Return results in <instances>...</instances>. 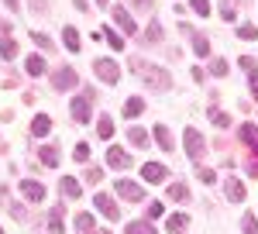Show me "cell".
I'll return each instance as SVG.
<instances>
[{
    "mask_svg": "<svg viewBox=\"0 0 258 234\" xmlns=\"http://www.w3.org/2000/svg\"><path fill=\"white\" fill-rule=\"evenodd\" d=\"M97 135L100 138H110V135H114V117H110V114H100L97 117Z\"/></svg>",
    "mask_w": 258,
    "mask_h": 234,
    "instance_id": "7402d4cb",
    "label": "cell"
},
{
    "mask_svg": "<svg viewBox=\"0 0 258 234\" xmlns=\"http://www.w3.org/2000/svg\"><path fill=\"white\" fill-rule=\"evenodd\" d=\"M62 38H66V48H69V52H80V31H76V28H62Z\"/></svg>",
    "mask_w": 258,
    "mask_h": 234,
    "instance_id": "603a6c76",
    "label": "cell"
},
{
    "mask_svg": "<svg viewBox=\"0 0 258 234\" xmlns=\"http://www.w3.org/2000/svg\"><path fill=\"white\" fill-rule=\"evenodd\" d=\"M97 234H110V231H97Z\"/></svg>",
    "mask_w": 258,
    "mask_h": 234,
    "instance_id": "681fc988",
    "label": "cell"
},
{
    "mask_svg": "<svg viewBox=\"0 0 258 234\" xmlns=\"http://www.w3.org/2000/svg\"><path fill=\"white\" fill-rule=\"evenodd\" d=\"M45 69H48V66H45V58L41 55H35V52H31V55L24 58V73H28V76H45Z\"/></svg>",
    "mask_w": 258,
    "mask_h": 234,
    "instance_id": "4fadbf2b",
    "label": "cell"
},
{
    "mask_svg": "<svg viewBox=\"0 0 258 234\" xmlns=\"http://www.w3.org/2000/svg\"><path fill=\"white\" fill-rule=\"evenodd\" d=\"M124 234H155V227H152L148 220H131V224L124 227Z\"/></svg>",
    "mask_w": 258,
    "mask_h": 234,
    "instance_id": "f1b7e54d",
    "label": "cell"
},
{
    "mask_svg": "<svg viewBox=\"0 0 258 234\" xmlns=\"http://www.w3.org/2000/svg\"><path fill=\"white\" fill-rule=\"evenodd\" d=\"M189 7L197 11L200 18H207V14H210V0H189Z\"/></svg>",
    "mask_w": 258,
    "mask_h": 234,
    "instance_id": "f35d334b",
    "label": "cell"
},
{
    "mask_svg": "<svg viewBox=\"0 0 258 234\" xmlns=\"http://www.w3.org/2000/svg\"><path fill=\"white\" fill-rule=\"evenodd\" d=\"M224 193H227V200H231V203H241V200H244V183H241V179H234V176H227Z\"/></svg>",
    "mask_w": 258,
    "mask_h": 234,
    "instance_id": "8fae6325",
    "label": "cell"
},
{
    "mask_svg": "<svg viewBox=\"0 0 258 234\" xmlns=\"http://www.w3.org/2000/svg\"><path fill=\"white\" fill-rule=\"evenodd\" d=\"M238 38H244V41L258 38V28H255V24H238Z\"/></svg>",
    "mask_w": 258,
    "mask_h": 234,
    "instance_id": "d590c367",
    "label": "cell"
},
{
    "mask_svg": "<svg viewBox=\"0 0 258 234\" xmlns=\"http://www.w3.org/2000/svg\"><path fill=\"white\" fill-rule=\"evenodd\" d=\"M14 55H18V41H11V35H4V38H0V58L11 62Z\"/></svg>",
    "mask_w": 258,
    "mask_h": 234,
    "instance_id": "cb8c5ba5",
    "label": "cell"
},
{
    "mask_svg": "<svg viewBox=\"0 0 258 234\" xmlns=\"http://www.w3.org/2000/svg\"><path fill=\"white\" fill-rule=\"evenodd\" d=\"M220 18L227 21V24H234V21H238V11H234V4H227V0H224V7H220Z\"/></svg>",
    "mask_w": 258,
    "mask_h": 234,
    "instance_id": "8d00e7d4",
    "label": "cell"
},
{
    "mask_svg": "<svg viewBox=\"0 0 258 234\" xmlns=\"http://www.w3.org/2000/svg\"><path fill=\"white\" fill-rule=\"evenodd\" d=\"M93 73H97L100 83H117L120 79V69H117L114 58H97V62H93Z\"/></svg>",
    "mask_w": 258,
    "mask_h": 234,
    "instance_id": "277c9868",
    "label": "cell"
},
{
    "mask_svg": "<svg viewBox=\"0 0 258 234\" xmlns=\"http://www.w3.org/2000/svg\"><path fill=\"white\" fill-rule=\"evenodd\" d=\"M62 227H66V210H62V203H59L48 214V234H62Z\"/></svg>",
    "mask_w": 258,
    "mask_h": 234,
    "instance_id": "9a60e30c",
    "label": "cell"
},
{
    "mask_svg": "<svg viewBox=\"0 0 258 234\" xmlns=\"http://www.w3.org/2000/svg\"><path fill=\"white\" fill-rule=\"evenodd\" d=\"M165 227H169V234H172V231L182 234L186 227H189V217H186V214H172L169 220H165Z\"/></svg>",
    "mask_w": 258,
    "mask_h": 234,
    "instance_id": "d6986e66",
    "label": "cell"
},
{
    "mask_svg": "<svg viewBox=\"0 0 258 234\" xmlns=\"http://www.w3.org/2000/svg\"><path fill=\"white\" fill-rule=\"evenodd\" d=\"M59 193H62V196H69V200H76L83 190H80V183H76L73 176H62V179H59Z\"/></svg>",
    "mask_w": 258,
    "mask_h": 234,
    "instance_id": "2e32d148",
    "label": "cell"
},
{
    "mask_svg": "<svg viewBox=\"0 0 258 234\" xmlns=\"http://www.w3.org/2000/svg\"><path fill=\"white\" fill-rule=\"evenodd\" d=\"M127 141H131L135 148H148V135H145L141 128H127Z\"/></svg>",
    "mask_w": 258,
    "mask_h": 234,
    "instance_id": "484cf974",
    "label": "cell"
},
{
    "mask_svg": "<svg viewBox=\"0 0 258 234\" xmlns=\"http://www.w3.org/2000/svg\"><path fill=\"white\" fill-rule=\"evenodd\" d=\"M155 141H159L165 152H172V131H169L165 124H155Z\"/></svg>",
    "mask_w": 258,
    "mask_h": 234,
    "instance_id": "44dd1931",
    "label": "cell"
},
{
    "mask_svg": "<svg viewBox=\"0 0 258 234\" xmlns=\"http://www.w3.org/2000/svg\"><path fill=\"white\" fill-rule=\"evenodd\" d=\"M131 66L138 69L141 83H145L148 90H155V93H165V90H172V73H169V69H162V66H148V62H141V58H135Z\"/></svg>",
    "mask_w": 258,
    "mask_h": 234,
    "instance_id": "6da1fadb",
    "label": "cell"
},
{
    "mask_svg": "<svg viewBox=\"0 0 258 234\" xmlns=\"http://www.w3.org/2000/svg\"><path fill=\"white\" fill-rule=\"evenodd\" d=\"M31 41H35V45H38L41 52H52V45H55V41L48 38V35H45V31H31Z\"/></svg>",
    "mask_w": 258,
    "mask_h": 234,
    "instance_id": "1f68e13d",
    "label": "cell"
},
{
    "mask_svg": "<svg viewBox=\"0 0 258 234\" xmlns=\"http://www.w3.org/2000/svg\"><path fill=\"white\" fill-rule=\"evenodd\" d=\"M21 193L38 203V200H45V186H41L38 179H21Z\"/></svg>",
    "mask_w": 258,
    "mask_h": 234,
    "instance_id": "30bf717a",
    "label": "cell"
},
{
    "mask_svg": "<svg viewBox=\"0 0 258 234\" xmlns=\"http://www.w3.org/2000/svg\"><path fill=\"white\" fill-rule=\"evenodd\" d=\"M241 231H244V234H258V220H255V214H244V217H241Z\"/></svg>",
    "mask_w": 258,
    "mask_h": 234,
    "instance_id": "e575fe53",
    "label": "cell"
},
{
    "mask_svg": "<svg viewBox=\"0 0 258 234\" xmlns=\"http://www.w3.org/2000/svg\"><path fill=\"white\" fill-rule=\"evenodd\" d=\"M0 234H4V231H0Z\"/></svg>",
    "mask_w": 258,
    "mask_h": 234,
    "instance_id": "f907efd6",
    "label": "cell"
},
{
    "mask_svg": "<svg viewBox=\"0 0 258 234\" xmlns=\"http://www.w3.org/2000/svg\"><path fill=\"white\" fill-rule=\"evenodd\" d=\"M93 203L100 207V214H103V217H110V220H117V217H120V207L107 193H97V200H93Z\"/></svg>",
    "mask_w": 258,
    "mask_h": 234,
    "instance_id": "9c48e42d",
    "label": "cell"
},
{
    "mask_svg": "<svg viewBox=\"0 0 258 234\" xmlns=\"http://www.w3.org/2000/svg\"><path fill=\"white\" fill-rule=\"evenodd\" d=\"M169 196L179 200V203H186V200H189V186H186V183H172V186H169Z\"/></svg>",
    "mask_w": 258,
    "mask_h": 234,
    "instance_id": "f546056e",
    "label": "cell"
},
{
    "mask_svg": "<svg viewBox=\"0 0 258 234\" xmlns=\"http://www.w3.org/2000/svg\"><path fill=\"white\" fill-rule=\"evenodd\" d=\"M93 103H97V93H93L90 86L80 90V97H73V121H76V124H90Z\"/></svg>",
    "mask_w": 258,
    "mask_h": 234,
    "instance_id": "7a4b0ae2",
    "label": "cell"
},
{
    "mask_svg": "<svg viewBox=\"0 0 258 234\" xmlns=\"http://www.w3.org/2000/svg\"><path fill=\"white\" fill-rule=\"evenodd\" d=\"M114 186H117V196H124V200H131V203H138L141 196V186L138 183H131V179H114Z\"/></svg>",
    "mask_w": 258,
    "mask_h": 234,
    "instance_id": "52a82bcc",
    "label": "cell"
},
{
    "mask_svg": "<svg viewBox=\"0 0 258 234\" xmlns=\"http://www.w3.org/2000/svg\"><path fill=\"white\" fill-rule=\"evenodd\" d=\"M103 38H107V45H110V48H117V52L124 48V38H120L114 28H107V31H103Z\"/></svg>",
    "mask_w": 258,
    "mask_h": 234,
    "instance_id": "836d02e7",
    "label": "cell"
},
{
    "mask_svg": "<svg viewBox=\"0 0 258 234\" xmlns=\"http://www.w3.org/2000/svg\"><path fill=\"white\" fill-rule=\"evenodd\" d=\"M107 165H110V169H131V155L120 152L117 145H114V148H107Z\"/></svg>",
    "mask_w": 258,
    "mask_h": 234,
    "instance_id": "ba28073f",
    "label": "cell"
},
{
    "mask_svg": "<svg viewBox=\"0 0 258 234\" xmlns=\"http://www.w3.org/2000/svg\"><path fill=\"white\" fill-rule=\"evenodd\" d=\"M148 217H152V220L162 217V203H148Z\"/></svg>",
    "mask_w": 258,
    "mask_h": 234,
    "instance_id": "b9f144b4",
    "label": "cell"
},
{
    "mask_svg": "<svg viewBox=\"0 0 258 234\" xmlns=\"http://www.w3.org/2000/svg\"><path fill=\"white\" fill-rule=\"evenodd\" d=\"M227 4H231V0H227ZM238 4H248V0H238Z\"/></svg>",
    "mask_w": 258,
    "mask_h": 234,
    "instance_id": "c3c4849f",
    "label": "cell"
},
{
    "mask_svg": "<svg viewBox=\"0 0 258 234\" xmlns=\"http://www.w3.org/2000/svg\"><path fill=\"white\" fill-rule=\"evenodd\" d=\"M52 86L55 90H73V86H80V76H76V69L73 66H62L52 73Z\"/></svg>",
    "mask_w": 258,
    "mask_h": 234,
    "instance_id": "5b68a950",
    "label": "cell"
},
{
    "mask_svg": "<svg viewBox=\"0 0 258 234\" xmlns=\"http://www.w3.org/2000/svg\"><path fill=\"white\" fill-rule=\"evenodd\" d=\"M97 4H100V7H107V0H97Z\"/></svg>",
    "mask_w": 258,
    "mask_h": 234,
    "instance_id": "7dc6e473",
    "label": "cell"
},
{
    "mask_svg": "<svg viewBox=\"0 0 258 234\" xmlns=\"http://www.w3.org/2000/svg\"><path fill=\"white\" fill-rule=\"evenodd\" d=\"M193 52H197V58H207V55H210V38L193 31Z\"/></svg>",
    "mask_w": 258,
    "mask_h": 234,
    "instance_id": "ffe728a7",
    "label": "cell"
},
{
    "mask_svg": "<svg viewBox=\"0 0 258 234\" xmlns=\"http://www.w3.org/2000/svg\"><path fill=\"white\" fill-rule=\"evenodd\" d=\"M210 73L214 76H227V58H214L210 62Z\"/></svg>",
    "mask_w": 258,
    "mask_h": 234,
    "instance_id": "ab89813d",
    "label": "cell"
},
{
    "mask_svg": "<svg viewBox=\"0 0 258 234\" xmlns=\"http://www.w3.org/2000/svg\"><path fill=\"white\" fill-rule=\"evenodd\" d=\"M210 121H214L217 128H227V124H231V114H224L217 103H210Z\"/></svg>",
    "mask_w": 258,
    "mask_h": 234,
    "instance_id": "4dcf8cb0",
    "label": "cell"
},
{
    "mask_svg": "<svg viewBox=\"0 0 258 234\" xmlns=\"http://www.w3.org/2000/svg\"><path fill=\"white\" fill-rule=\"evenodd\" d=\"M38 158H41V165H45V169H55V165H59V148H55V145H41Z\"/></svg>",
    "mask_w": 258,
    "mask_h": 234,
    "instance_id": "5bb4252c",
    "label": "cell"
},
{
    "mask_svg": "<svg viewBox=\"0 0 258 234\" xmlns=\"http://www.w3.org/2000/svg\"><path fill=\"white\" fill-rule=\"evenodd\" d=\"M11 214L18 217V220H24V217H28V214H24V207H21V203H11Z\"/></svg>",
    "mask_w": 258,
    "mask_h": 234,
    "instance_id": "7bdbcfd3",
    "label": "cell"
},
{
    "mask_svg": "<svg viewBox=\"0 0 258 234\" xmlns=\"http://www.w3.org/2000/svg\"><path fill=\"white\" fill-rule=\"evenodd\" d=\"M28 4H31V11H38V14H45V11H48V7H45V0H28Z\"/></svg>",
    "mask_w": 258,
    "mask_h": 234,
    "instance_id": "f6af8a7d",
    "label": "cell"
},
{
    "mask_svg": "<svg viewBox=\"0 0 258 234\" xmlns=\"http://www.w3.org/2000/svg\"><path fill=\"white\" fill-rule=\"evenodd\" d=\"M162 41V24H159V18H152V24H148V31H145V41L141 45H159Z\"/></svg>",
    "mask_w": 258,
    "mask_h": 234,
    "instance_id": "ac0fdd59",
    "label": "cell"
},
{
    "mask_svg": "<svg viewBox=\"0 0 258 234\" xmlns=\"http://www.w3.org/2000/svg\"><path fill=\"white\" fill-rule=\"evenodd\" d=\"M73 158H76V162H90V145L80 141V145H76V152H73Z\"/></svg>",
    "mask_w": 258,
    "mask_h": 234,
    "instance_id": "74e56055",
    "label": "cell"
},
{
    "mask_svg": "<svg viewBox=\"0 0 258 234\" xmlns=\"http://www.w3.org/2000/svg\"><path fill=\"white\" fill-rule=\"evenodd\" d=\"M141 179H145V183H165V179H169V169H165L162 162H145V165H141Z\"/></svg>",
    "mask_w": 258,
    "mask_h": 234,
    "instance_id": "8992f818",
    "label": "cell"
},
{
    "mask_svg": "<svg viewBox=\"0 0 258 234\" xmlns=\"http://www.w3.org/2000/svg\"><path fill=\"white\" fill-rule=\"evenodd\" d=\"M182 141H186V155L193 158V162H200V158L207 155V138L200 135L197 128H186V135H182Z\"/></svg>",
    "mask_w": 258,
    "mask_h": 234,
    "instance_id": "3957f363",
    "label": "cell"
},
{
    "mask_svg": "<svg viewBox=\"0 0 258 234\" xmlns=\"http://www.w3.org/2000/svg\"><path fill=\"white\" fill-rule=\"evenodd\" d=\"M4 4H7V7H11L14 14H18V11H21V0H4Z\"/></svg>",
    "mask_w": 258,
    "mask_h": 234,
    "instance_id": "bcb514c9",
    "label": "cell"
},
{
    "mask_svg": "<svg viewBox=\"0 0 258 234\" xmlns=\"http://www.w3.org/2000/svg\"><path fill=\"white\" fill-rule=\"evenodd\" d=\"M241 138H244V145H251L258 152V128L255 124H241Z\"/></svg>",
    "mask_w": 258,
    "mask_h": 234,
    "instance_id": "4316f807",
    "label": "cell"
},
{
    "mask_svg": "<svg viewBox=\"0 0 258 234\" xmlns=\"http://www.w3.org/2000/svg\"><path fill=\"white\" fill-rule=\"evenodd\" d=\"M93 227H97L93 214H80V217H76V231H80V234H97Z\"/></svg>",
    "mask_w": 258,
    "mask_h": 234,
    "instance_id": "d4e9b609",
    "label": "cell"
},
{
    "mask_svg": "<svg viewBox=\"0 0 258 234\" xmlns=\"http://www.w3.org/2000/svg\"><path fill=\"white\" fill-rule=\"evenodd\" d=\"M48 131H52V117H48V114H38L35 121H31V135H35V138H45Z\"/></svg>",
    "mask_w": 258,
    "mask_h": 234,
    "instance_id": "e0dca14e",
    "label": "cell"
},
{
    "mask_svg": "<svg viewBox=\"0 0 258 234\" xmlns=\"http://www.w3.org/2000/svg\"><path fill=\"white\" fill-rule=\"evenodd\" d=\"M83 179H86L90 186H97L100 179H103V169H100V165H86V172H83Z\"/></svg>",
    "mask_w": 258,
    "mask_h": 234,
    "instance_id": "d6a6232c",
    "label": "cell"
},
{
    "mask_svg": "<svg viewBox=\"0 0 258 234\" xmlns=\"http://www.w3.org/2000/svg\"><path fill=\"white\" fill-rule=\"evenodd\" d=\"M110 18H114V24H120V31H124V35H135V21H131V14H127L124 7H114V11H110Z\"/></svg>",
    "mask_w": 258,
    "mask_h": 234,
    "instance_id": "7c38bea8",
    "label": "cell"
},
{
    "mask_svg": "<svg viewBox=\"0 0 258 234\" xmlns=\"http://www.w3.org/2000/svg\"><path fill=\"white\" fill-rule=\"evenodd\" d=\"M141 110H145V97H131L124 103V117H138Z\"/></svg>",
    "mask_w": 258,
    "mask_h": 234,
    "instance_id": "83f0119b",
    "label": "cell"
},
{
    "mask_svg": "<svg viewBox=\"0 0 258 234\" xmlns=\"http://www.w3.org/2000/svg\"><path fill=\"white\" fill-rule=\"evenodd\" d=\"M197 176H200V183H207V186L217 183V172H214V169H197Z\"/></svg>",
    "mask_w": 258,
    "mask_h": 234,
    "instance_id": "60d3db41",
    "label": "cell"
},
{
    "mask_svg": "<svg viewBox=\"0 0 258 234\" xmlns=\"http://www.w3.org/2000/svg\"><path fill=\"white\" fill-rule=\"evenodd\" d=\"M248 172H251V176H258V152H255L251 158H248Z\"/></svg>",
    "mask_w": 258,
    "mask_h": 234,
    "instance_id": "ee69618b",
    "label": "cell"
}]
</instances>
